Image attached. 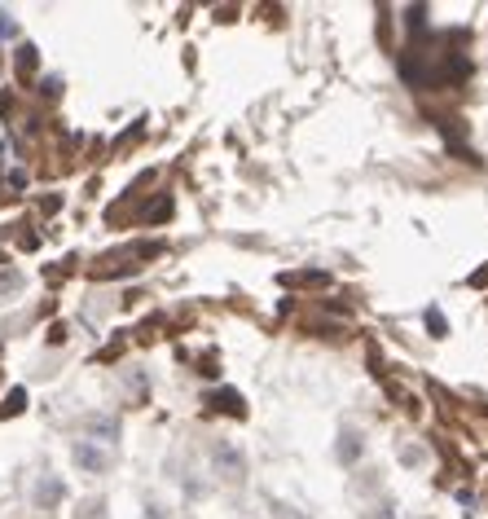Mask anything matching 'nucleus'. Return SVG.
I'll list each match as a JSON object with an SVG mask.
<instances>
[{
    "instance_id": "obj_1",
    "label": "nucleus",
    "mask_w": 488,
    "mask_h": 519,
    "mask_svg": "<svg viewBox=\"0 0 488 519\" xmlns=\"http://www.w3.org/2000/svg\"><path fill=\"white\" fill-rule=\"evenodd\" d=\"M282 286H330L325 269H304V273H282Z\"/></svg>"
},
{
    "instance_id": "obj_2",
    "label": "nucleus",
    "mask_w": 488,
    "mask_h": 519,
    "mask_svg": "<svg viewBox=\"0 0 488 519\" xmlns=\"http://www.w3.org/2000/svg\"><path fill=\"white\" fill-rule=\"evenodd\" d=\"M207 405H216V410H225V414H238V418L247 414L238 392H211V396H207Z\"/></svg>"
},
{
    "instance_id": "obj_3",
    "label": "nucleus",
    "mask_w": 488,
    "mask_h": 519,
    "mask_svg": "<svg viewBox=\"0 0 488 519\" xmlns=\"http://www.w3.org/2000/svg\"><path fill=\"white\" fill-rule=\"evenodd\" d=\"M75 462H84L89 471H106V467H110V458L98 449H89V445H75Z\"/></svg>"
},
{
    "instance_id": "obj_4",
    "label": "nucleus",
    "mask_w": 488,
    "mask_h": 519,
    "mask_svg": "<svg viewBox=\"0 0 488 519\" xmlns=\"http://www.w3.org/2000/svg\"><path fill=\"white\" fill-rule=\"evenodd\" d=\"M27 410V387H14L9 396H5V405H0V418H14Z\"/></svg>"
},
{
    "instance_id": "obj_5",
    "label": "nucleus",
    "mask_w": 488,
    "mask_h": 519,
    "mask_svg": "<svg viewBox=\"0 0 488 519\" xmlns=\"http://www.w3.org/2000/svg\"><path fill=\"white\" fill-rule=\"evenodd\" d=\"M427 330H431L436 339H445V335H449V321H445V312H440V309H427Z\"/></svg>"
},
{
    "instance_id": "obj_6",
    "label": "nucleus",
    "mask_w": 488,
    "mask_h": 519,
    "mask_svg": "<svg viewBox=\"0 0 488 519\" xmlns=\"http://www.w3.org/2000/svg\"><path fill=\"white\" fill-rule=\"evenodd\" d=\"M18 70H23V75H32V70H35V49H32V44H23V49H18Z\"/></svg>"
},
{
    "instance_id": "obj_7",
    "label": "nucleus",
    "mask_w": 488,
    "mask_h": 519,
    "mask_svg": "<svg viewBox=\"0 0 488 519\" xmlns=\"http://www.w3.org/2000/svg\"><path fill=\"white\" fill-rule=\"evenodd\" d=\"M352 440H357V436H343V445H339V458H343V462H352V453H357Z\"/></svg>"
},
{
    "instance_id": "obj_8",
    "label": "nucleus",
    "mask_w": 488,
    "mask_h": 519,
    "mask_svg": "<svg viewBox=\"0 0 488 519\" xmlns=\"http://www.w3.org/2000/svg\"><path fill=\"white\" fill-rule=\"evenodd\" d=\"M471 282H488V269H484V273H475V277H471Z\"/></svg>"
}]
</instances>
